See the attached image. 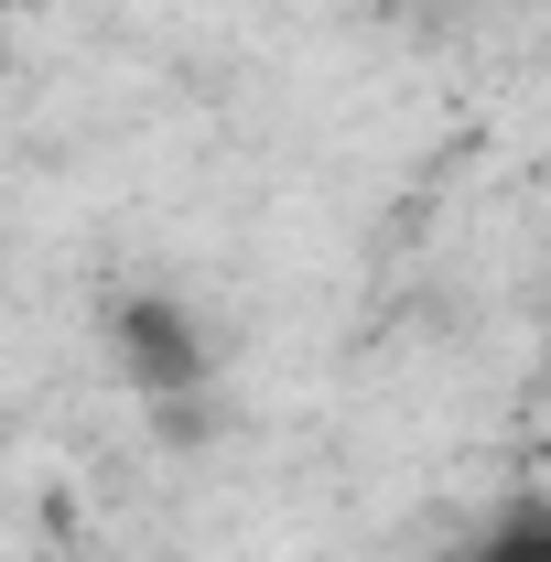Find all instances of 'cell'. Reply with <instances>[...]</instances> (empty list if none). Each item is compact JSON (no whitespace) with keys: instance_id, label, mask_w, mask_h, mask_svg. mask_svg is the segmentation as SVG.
<instances>
[{"instance_id":"1","label":"cell","mask_w":551,"mask_h":562,"mask_svg":"<svg viewBox=\"0 0 551 562\" xmlns=\"http://www.w3.org/2000/svg\"><path fill=\"white\" fill-rule=\"evenodd\" d=\"M109 357H120V379H131L151 412H162V401H206V368H216L206 325H195L173 292H120V303H109Z\"/></svg>"},{"instance_id":"2","label":"cell","mask_w":551,"mask_h":562,"mask_svg":"<svg viewBox=\"0 0 551 562\" xmlns=\"http://www.w3.org/2000/svg\"><path fill=\"white\" fill-rule=\"evenodd\" d=\"M465 562H551V497H508L497 530H486Z\"/></svg>"}]
</instances>
